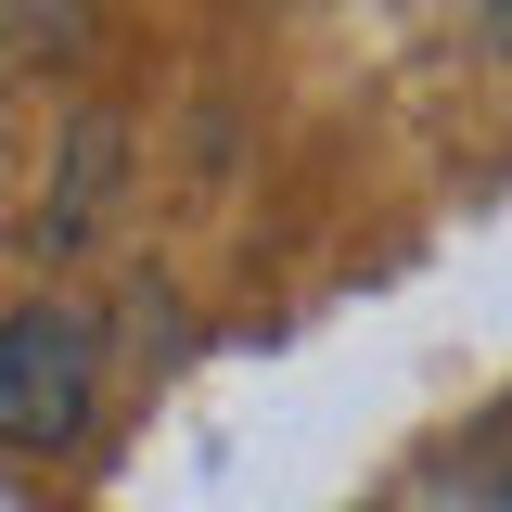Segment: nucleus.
Instances as JSON below:
<instances>
[{
  "mask_svg": "<svg viewBox=\"0 0 512 512\" xmlns=\"http://www.w3.org/2000/svg\"><path fill=\"white\" fill-rule=\"evenodd\" d=\"M90 410H103V320L77 295L0 308V448L52 461V448L90 436Z\"/></svg>",
  "mask_w": 512,
  "mask_h": 512,
  "instance_id": "f257e3e1",
  "label": "nucleus"
},
{
  "mask_svg": "<svg viewBox=\"0 0 512 512\" xmlns=\"http://www.w3.org/2000/svg\"><path fill=\"white\" fill-rule=\"evenodd\" d=\"M500 13H512V0H500Z\"/></svg>",
  "mask_w": 512,
  "mask_h": 512,
  "instance_id": "7ed1b4c3",
  "label": "nucleus"
},
{
  "mask_svg": "<svg viewBox=\"0 0 512 512\" xmlns=\"http://www.w3.org/2000/svg\"><path fill=\"white\" fill-rule=\"evenodd\" d=\"M0 26H13L39 64H77L90 39H103V13H90V0H0Z\"/></svg>",
  "mask_w": 512,
  "mask_h": 512,
  "instance_id": "f03ea898",
  "label": "nucleus"
}]
</instances>
